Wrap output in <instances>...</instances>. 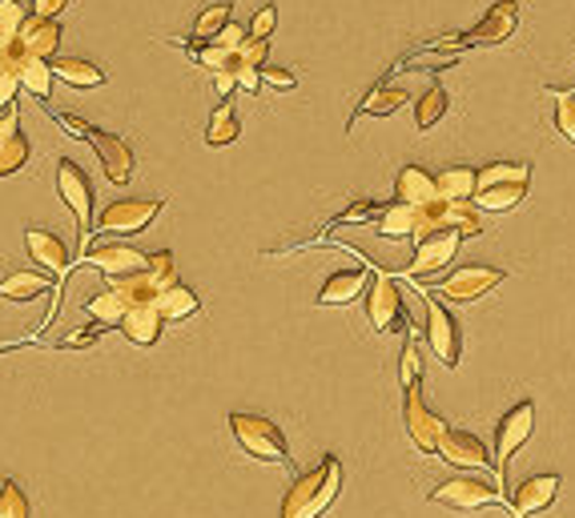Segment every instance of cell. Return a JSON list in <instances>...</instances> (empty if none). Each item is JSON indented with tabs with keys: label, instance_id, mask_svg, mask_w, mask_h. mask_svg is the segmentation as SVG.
<instances>
[{
	"label": "cell",
	"instance_id": "obj_33",
	"mask_svg": "<svg viewBox=\"0 0 575 518\" xmlns=\"http://www.w3.org/2000/svg\"><path fill=\"white\" fill-rule=\"evenodd\" d=\"M407 97H411V93H407L402 85H375L363 97L359 113H366V117H390L395 109H402V105H407Z\"/></svg>",
	"mask_w": 575,
	"mask_h": 518
},
{
	"label": "cell",
	"instance_id": "obj_20",
	"mask_svg": "<svg viewBox=\"0 0 575 518\" xmlns=\"http://www.w3.org/2000/svg\"><path fill=\"white\" fill-rule=\"evenodd\" d=\"M366 314H371V326L375 330H395L402 321V294L395 278H378L371 285V297H366Z\"/></svg>",
	"mask_w": 575,
	"mask_h": 518
},
{
	"label": "cell",
	"instance_id": "obj_35",
	"mask_svg": "<svg viewBox=\"0 0 575 518\" xmlns=\"http://www.w3.org/2000/svg\"><path fill=\"white\" fill-rule=\"evenodd\" d=\"M234 137H238V117H234V109H230V101H222V105L213 109V117H210L206 141H210V145H230Z\"/></svg>",
	"mask_w": 575,
	"mask_h": 518
},
{
	"label": "cell",
	"instance_id": "obj_29",
	"mask_svg": "<svg viewBox=\"0 0 575 518\" xmlns=\"http://www.w3.org/2000/svg\"><path fill=\"white\" fill-rule=\"evenodd\" d=\"M157 314H162L165 321H181V318H189V314H198V294L193 290H186L181 282H174L169 290H162L157 294Z\"/></svg>",
	"mask_w": 575,
	"mask_h": 518
},
{
	"label": "cell",
	"instance_id": "obj_38",
	"mask_svg": "<svg viewBox=\"0 0 575 518\" xmlns=\"http://www.w3.org/2000/svg\"><path fill=\"white\" fill-rule=\"evenodd\" d=\"M551 97H555V129H560V133L575 145V93L555 89Z\"/></svg>",
	"mask_w": 575,
	"mask_h": 518
},
{
	"label": "cell",
	"instance_id": "obj_16",
	"mask_svg": "<svg viewBox=\"0 0 575 518\" xmlns=\"http://www.w3.org/2000/svg\"><path fill=\"white\" fill-rule=\"evenodd\" d=\"M25 165H28V137L21 133L16 105H4V117H0V177L25 169Z\"/></svg>",
	"mask_w": 575,
	"mask_h": 518
},
{
	"label": "cell",
	"instance_id": "obj_32",
	"mask_svg": "<svg viewBox=\"0 0 575 518\" xmlns=\"http://www.w3.org/2000/svg\"><path fill=\"white\" fill-rule=\"evenodd\" d=\"M447 105H450V97H447V89L443 85H431L423 93V97L414 101V125L423 129V133H431L443 117H447Z\"/></svg>",
	"mask_w": 575,
	"mask_h": 518
},
{
	"label": "cell",
	"instance_id": "obj_48",
	"mask_svg": "<svg viewBox=\"0 0 575 518\" xmlns=\"http://www.w3.org/2000/svg\"><path fill=\"white\" fill-rule=\"evenodd\" d=\"M371 217H375V205H371V201H359V205H351V210L342 213L335 225H342V222H371Z\"/></svg>",
	"mask_w": 575,
	"mask_h": 518
},
{
	"label": "cell",
	"instance_id": "obj_10",
	"mask_svg": "<svg viewBox=\"0 0 575 518\" xmlns=\"http://www.w3.org/2000/svg\"><path fill=\"white\" fill-rule=\"evenodd\" d=\"M426 342H431V350L438 354L443 366H459V350H463L459 326H455V318L438 306L435 297H426Z\"/></svg>",
	"mask_w": 575,
	"mask_h": 518
},
{
	"label": "cell",
	"instance_id": "obj_42",
	"mask_svg": "<svg viewBox=\"0 0 575 518\" xmlns=\"http://www.w3.org/2000/svg\"><path fill=\"white\" fill-rule=\"evenodd\" d=\"M274 25H278V9L274 4H262L258 13H254V21H250V37H258V40H270V33H274Z\"/></svg>",
	"mask_w": 575,
	"mask_h": 518
},
{
	"label": "cell",
	"instance_id": "obj_25",
	"mask_svg": "<svg viewBox=\"0 0 575 518\" xmlns=\"http://www.w3.org/2000/svg\"><path fill=\"white\" fill-rule=\"evenodd\" d=\"M366 290V273L363 270H342L335 278H326L322 294H318V306H347Z\"/></svg>",
	"mask_w": 575,
	"mask_h": 518
},
{
	"label": "cell",
	"instance_id": "obj_11",
	"mask_svg": "<svg viewBox=\"0 0 575 518\" xmlns=\"http://www.w3.org/2000/svg\"><path fill=\"white\" fill-rule=\"evenodd\" d=\"M459 242L463 237L455 229H431L426 237H419V249H414V261H411V273L414 278H426V273H438L443 266H450V258L459 254Z\"/></svg>",
	"mask_w": 575,
	"mask_h": 518
},
{
	"label": "cell",
	"instance_id": "obj_46",
	"mask_svg": "<svg viewBox=\"0 0 575 518\" xmlns=\"http://www.w3.org/2000/svg\"><path fill=\"white\" fill-rule=\"evenodd\" d=\"M262 81L270 89H278V93H286V89H294L298 81H294V73H286V69H278V64H262Z\"/></svg>",
	"mask_w": 575,
	"mask_h": 518
},
{
	"label": "cell",
	"instance_id": "obj_39",
	"mask_svg": "<svg viewBox=\"0 0 575 518\" xmlns=\"http://www.w3.org/2000/svg\"><path fill=\"white\" fill-rule=\"evenodd\" d=\"M193 61L201 64V69H210V73H218V69H230V57H234V52L230 49H222V45H213V40H198V45H193Z\"/></svg>",
	"mask_w": 575,
	"mask_h": 518
},
{
	"label": "cell",
	"instance_id": "obj_21",
	"mask_svg": "<svg viewBox=\"0 0 575 518\" xmlns=\"http://www.w3.org/2000/svg\"><path fill=\"white\" fill-rule=\"evenodd\" d=\"M435 213H438V229L447 225V229H455L459 237H479L483 229H488V222H483V210H476L471 201H447V198H438L435 201Z\"/></svg>",
	"mask_w": 575,
	"mask_h": 518
},
{
	"label": "cell",
	"instance_id": "obj_19",
	"mask_svg": "<svg viewBox=\"0 0 575 518\" xmlns=\"http://www.w3.org/2000/svg\"><path fill=\"white\" fill-rule=\"evenodd\" d=\"M555 494H560V474H536V479L519 482L512 491V515L515 518L536 515V510L555 503Z\"/></svg>",
	"mask_w": 575,
	"mask_h": 518
},
{
	"label": "cell",
	"instance_id": "obj_43",
	"mask_svg": "<svg viewBox=\"0 0 575 518\" xmlns=\"http://www.w3.org/2000/svg\"><path fill=\"white\" fill-rule=\"evenodd\" d=\"M447 64H455V57H447V52H414V57H407V61L399 64V69H447Z\"/></svg>",
	"mask_w": 575,
	"mask_h": 518
},
{
	"label": "cell",
	"instance_id": "obj_18",
	"mask_svg": "<svg viewBox=\"0 0 575 518\" xmlns=\"http://www.w3.org/2000/svg\"><path fill=\"white\" fill-rule=\"evenodd\" d=\"M25 246H28V258L37 261L40 270H49L52 278H64V270H69V246H64L61 237L49 234V229L28 225V229H25Z\"/></svg>",
	"mask_w": 575,
	"mask_h": 518
},
{
	"label": "cell",
	"instance_id": "obj_30",
	"mask_svg": "<svg viewBox=\"0 0 575 518\" xmlns=\"http://www.w3.org/2000/svg\"><path fill=\"white\" fill-rule=\"evenodd\" d=\"M524 198H527V186H488V189H476V193H471L476 210H483V213H507Z\"/></svg>",
	"mask_w": 575,
	"mask_h": 518
},
{
	"label": "cell",
	"instance_id": "obj_41",
	"mask_svg": "<svg viewBox=\"0 0 575 518\" xmlns=\"http://www.w3.org/2000/svg\"><path fill=\"white\" fill-rule=\"evenodd\" d=\"M25 21L21 0H0V37H16V28Z\"/></svg>",
	"mask_w": 575,
	"mask_h": 518
},
{
	"label": "cell",
	"instance_id": "obj_36",
	"mask_svg": "<svg viewBox=\"0 0 575 518\" xmlns=\"http://www.w3.org/2000/svg\"><path fill=\"white\" fill-rule=\"evenodd\" d=\"M225 25H230V0H218V4H210L206 13H198L193 37H198V40H213Z\"/></svg>",
	"mask_w": 575,
	"mask_h": 518
},
{
	"label": "cell",
	"instance_id": "obj_5",
	"mask_svg": "<svg viewBox=\"0 0 575 518\" xmlns=\"http://www.w3.org/2000/svg\"><path fill=\"white\" fill-rule=\"evenodd\" d=\"M503 278H507V273L495 270V266H463V270H455L450 278H443L435 290L447 297V302H479V297H488L491 290H500Z\"/></svg>",
	"mask_w": 575,
	"mask_h": 518
},
{
	"label": "cell",
	"instance_id": "obj_24",
	"mask_svg": "<svg viewBox=\"0 0 575 518\" xmlns=\"http://www.w3.org/2000/svg\"><path fill=\"white\" fill-rule=\"evenodd\" d=\"M395 193H399V201L426 205V201L438 198V186H435V177H431L423 165H407V169L399 173V181H395Z\"/></svg>",
	"mask_w": 575,
	"mask_h": 518
},
{
	"label": "cell",
	"instance_id": "obj_17",
	"mask_svg": "<svg viewBox=\"0 0 575 518\" xmlns=\"http://www.w3.org/2000/svg\"><path fill=\"white\" fill-rule=\"evenodd\" d=\"M16 45L28 52V57H40V61H52L57 49H61V28L49 16H25L21 28H16Z\"/></svg>",
	"mask_w": 575,
	"mask_h": 518
},
{
	"label": "cell",
	"instance_id": "obj_44",
	"mask_svg": "<svg viewBox=\"0 0 575 518\" xmlns=\"http://www.w3.org/2000/svg\"><path fill=\"white\" fill-rule=\"evenodd\" d=\"M246 37H250V33H246V28H242V25H234V21H230V25H225L222 33H218V37H213V45H222V49L238 52L242 45H246Z\"/></svg>",
	"mask_w": 575,
	"mask_h": 518
},
{
	"label": "cell",
	"instance_id": "obj_23",
	"mask_svg": "<svg viewBox=\"0 0 575 518\" xmlns=\"http://www.w3.org/2000/svg\"><path fill=\"white\" fill-rule=\"evenodd\" d=\"M52 76H61L64 85L73 89H97L105 85V69L93 61H81V57H52Z\"/></svg>",
	"mask_w": 575,
	"mask_h": 518
},
{
	"label": "cell",
	"instance_id": "obj_12",
	"mask_svg": "<svg viewBox=\"0 0 575 518\" xmlns=\"http://www.w3.org/2000/svg\"><path fill=\"white\" fill-rule=\"evenodd\" d=\"M85 141L97 149L101 169H105V177H109L113 186H129V177H133V149H129L121 137L97 133V129H89Z\"/></svg>",
	"mask_w": 575,
	"mask_h": 518
},
{
	"label": "cell",
	"instance_id": "obj_49",
	"mask_svg": "<svg viewBox=\"0 0 575 518\" xmlns=\"http://www.w3.org/2000/svg\"><path fill=\"white\" fill-rule=\"evenodd\" d=\"M69 9V0H33V16H57V13H64Z\"/></svg>",
	"mask_w": 575,
	"mask_h": 518
},
{
	"label": "cell",
	"instance_id": "obj_14",
	"mask_svg": "<svg viewBox=\"0 0 575 518\" xmlns=\"http://www.w3.org/2000/svg\"><path fill=\"white\" fill-rule=\"evenodd\" d=\"M515 28H519V4L515 0H500V4H491L488 16L476 25L471 37H463V45H503V40L512 37Z\"/></svg>",
	"mask_w": 575,
	"mask_h": 518
},
{
	"label": "cell",
	"instance_id": "obj_47",
	"mask_svg": "<svg viewBox=\"0 0 575 518\" xmlns=\"http://www.w3.org/2000/svg\"><path fill=\"white\" fill-rule=\"evenodd\" d=\"M52 121L61 125V129H64L69 137H77V141H85L89 129H93V125H85L81 117H69V113H52Z\"/></svg>",
	"mask_w": 575,
	"mask_h": 518
},
{
	"label": "cell",
	"instance_id": "obj_3",
	"mask_svg": "<svg viewBox=\"0 0 575 518\" xmlns=\"http://www.w3.org/2000/svg\"><path fill=\"white\" fill-rule=\"evenodd\" d=\"M438 201V198H435ZM435 201L426 205H411V201H395L387 210H375L371 225H375L383 237H426L431 229H438V213H435Z\"/></svg>",
	"mask_w": 575,
	"mask_h": 518
},
{
	"label": "cell",
	"instance_id": "obj_7",
	"mask_svg": "<svg viewBox=\"0 0 575 518\" xmlns=\"http://www.w3.org/2000/svg\"><path fill=\"white\" fill-rule=\"evenodd\" d=\"M165 210V198H153V201H133V198H121L113 201L109 210H101V234H141L150 229V222L157 213Z\"/></svg>",
	"mask_w": 575,
	"mask_h": 518
},
{
	"label": "cell",
	"instance_id": "obj_15",
	"mask_svg": "<svg viewBox=\"0 0 575 518\" xmlns=\"http://www.w3.org/2000/svg\"><path fill=\"white\" fill-rule=\"evenodd\" d=\"M89 266H97L105 278H129V273L145 270V254H138L133 246H121V242H101V246L89 249Z\"/></svg>",
	"mask_w": 575,
	"mask_h": 518
},
{
	"label": "cell",
	"instance_id": "obj_9",
	"mask_svg": "<svg viewBox=\"0 0 575 518\" xmlns=\"http://www.w3.org/2000/svg\"><path fill=\"white\" fill-rule=\"evenodd\" d=\"M531 431H536V402H519V407L507 410V419L500 422V438H495V467H500V479L515 450L531 438Z\"/></svg>",
	"mask_w": 575,
	"mask_h": 518
},
{
	"label": "cell",
	"instance_id": "obj_22",
	"mask_svg": "<svg viewBox=\"0 0 575 518\" xmlns=\"http://www.w3.org/2000/svg\"><path fill=\"white\" fill-rule=\"evenodd\" d=\"M162 326H165V318L157 314V306H133L126 318H121V326H117V330L126 333L133 345H157V338H162Z\"/></svg>",
	"mask_w": 575,
	"mask_h": 518
},
{
	"label": "cell",
	"instance_id": "obj_45",
	"mask_svg": "<svg viewBox=\"0 0 575 518\" xmlns=\"http://www.w3.org/2000/svg\"><path fill=\"white\" fill-rule=\"evenodd\" d=\"M16 93H21V73L16 69H0V109L13 105Z\"/></svg>",
	"mask_w": 575,
	"mask_h": 518
},
{
	"label": "cell",
	"instance_id": "obj_2",
	"mask_svg": "<svg viewBox=\"0 0 575 518\" xmlns=\"http://www.w3.org/2000/svg\"><path fill=\"white\" fill-rule=\"evenodd\" d=\"M230 431L238 438V446L250 458H262V462H286V434L278 431L274 419H262V414H230Z\"/></svg>",
	"mask_w": 575,
	"mask_h": 518
},
{
	"label": "cell",
	"instance_id": "obj_1",
	"mask_svg": "<svg viewBox=\"0 0 575 518\" xmlns=\"http://www.w3.org/2000/svg\"><path fill=\"white\" fill-rule=\"evenodd\" d=\"M342 491V462L326 455L310 474H298L282 498V518H322Z\"/></svg>",
	"mask_w": 575,
	"mask_h": 518
},
{
	"label": "cell",
	"instance_id": "obj_27",
	"mask_svg": "<svg viewBox=\"0 0 575 518\" xmlns=\"http://www.w3.org/2000/svg\"><path fill=\"white\" fill-rule=\"evenodd\" d=\"M435 186H438V198L471 201V193H476V186H479V169H471V165H450L447 173H438L435 177Z\"/></svg>",
	"mask_w": 575,
	"mask_h": 518
},
{
	"label": "cell",
	"instance_id": "obj_28",
	"mask_svg": "<svg viewBox=\"0 0 575 518\" xmlns=\"http://www.w3.org/2000/svg\"><path fill=\"white\" fill-rule=\"evenodd\" d=\"M129 309H133V306H129L126 297L117 294L113 285H109V290H101L97 297H89V302H85V314L97 321V326H121V318H126Z\"/></svg>",
	"mask_w": 575,
	"mask_h": 518
},
{
	"label": "cell",
	"instance_id": "obj_31",
	"mask_svg": "<svg viewBox=\"0 0 575 518\" xmlns=\"http://www.w3.org/2000/svg\"><path fill=\"white\" fill-rule=\"evenodd\" d=\"M531 181V165L527 161H495L488 169H479V186L476 189H488V186H527Z\"/></svg>",
	"mask_w": 575,
	"mask_h": 518
},
{
	"label": "cell",
	"instance_id": "obj_13",
	"mask_svg": "<svg viewBox=\"0 0 575 518\" xmlns=\"http://www.w3.org/2000/svg\"><path fill=\"white\" fill-rule=\"evenodd\" d=\"M438 455L447 458L450 467H467V470H488L491 467L488 446L479 443L476 434L450 431V426H443V438H438Z\"/></svg>",
	"mask_w": 575,
	"mask_h": 518
},
{
	"label": "cell",
	"instance_id": "obj_40",
	"mask_svg": "<svg viewBox=\"0 0 575 518\" xmlns=\"http://www.w3.org/2000/svg\"><path fill=\"white\" fill-rule=\"evenodd\" d=\"M402 390H411V386H419V378H423V366H419V342H407V350H402Z\"/></svg>",
	"mask_w": 575,
	"mask_h": 518
},
{
	"label": "cell",
	"instance_id": "obj_26",
	"mask_svg": "<svg viewBox=\"0 0 575 518\" xmlns=\"http://www.w3.org/2000/svg\"><path fill=\"white\" fill-rule=\"evenodd\" d=\"M49 290L52 282L37 270H16L0 282V297H9V302H33V297L49 294Z\"/></svg>",
	"mask_w": 575,
	"mask_h": 518
},
{
	"label": "cell",
	"instance_id": "obj_4",
	"mask_svg": "<svg viewBox=\"0 0 575 518\" xmlns=\"http://www.w3.org/2000/svg\"><path fill=\"white\" fill-rule=\"evenodd\" d=\"M503 498L500 482H488L479 474H455V479L438 482L431 491V503L450 506V510H479V506H495Z\"/></svg>",
	"mask_w": 575,
	"mask_h": 518
},
{
	"label": "cell",
	"instance_id": "obj_37",
	"mask_svg": "<svg viewBox=\"0 0 575 518\" xmlns=\"http://www.w3.org/2000/svg\"><path fill=\"white\" fill-rule=\"evenodd\" d=\"M0 518H28V498L13 479L0 482Z\"/></svg>",
	"mask_w": 575,
	"mask_h": 518
},
{
	"label": "cell",
	"instance_id": "obj_50",
	"mask_svg": "<svg viewBox=\"0 0 575 518\" xmlns=\"http://www.w3.org/2000/svg\"><path fill=\"white\" fill-rule=\"evenodd\" d=\"M213 85H218V93H222V97H230V93L238 89V81H234V73H230V69H218V73H213Z\"/></svg>",
	"mask_w": 575,
	"mask_h": 518
},
{
	"label": "cell",
	"instance_id": "obj_6",
	"mask_svg": "<svg viewBox=\"0 0 575 518\" xmlns=\"http://www.w3.org/2000/svg\"><path fill=\"white\" fill-rule=\"evenodd\" d=\"M402 422L419 455H438V438H443V419L423 402V390L411 386L407 390V407H402Z\"/></svg>",
	"mask_w": 575,
	"mask_h": 518
},
{
	"label": "cell",
	"instance_id": "obj_8",
	"mask_svg": "<svg viewBox=\"0 0 575 518\" xmlns=\"http://www.w3.org/2000/svg\"><path fill=\"white\" fill-rule=\"evenodd\" d=\"M57 193H61V201L73 210L77 225L89 229V225H93V186H89L85 169H81L77 161L64 157L61 165H57Z\"/></svg>",
	"mask_w": 575,
	"mask_h": 518
},
{
	"label": "cell",
	"instance_id": "obj_34",
	"mask_svg": "<svg viewBox=\"0 0 575 518\" xmlns=\"http://www.w3.org/2000/svg\"><path fill=\"white\" fill-rule=\"evenodd\" d=\"M21 89H28L37 101H49L52 97V64L40 61V57H25V64H21Z\"/></svg>",
	"mask_w": 575,
	"mask_h": 518
}]
</instances>
